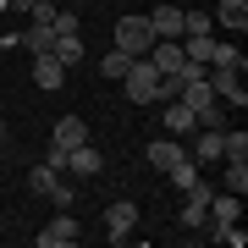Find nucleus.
<instances>
[{
    "label": "nucleus",
    "mask_w": 248,
    "mask_h": 248,
    "mask_svg": "<svg viewBox=\"0 0 248 248\" xmlns=\"http://www.w3.org/2000/svg\"><path fill=\"white\" fill-rule=\"evenodd\" d=\"M210 61H215V66H232V72H243V66H248V55L237 50V39H226V45H215V55H210Z\"/></svg>",
    "instance_id": "nucleus-22"
},
{
    "label": "nucleus",
    "mask_w": 248,
    "mask_h": 248,
    "mask_svg": "<svg viewBox=\"0 0 248 248\" xmlns=\"http://www.w3.org/2000/svg\"><path fill=\"white\" fill-rule=\"evenodd\" d=\"M50 199H55V210H72V199H78V187H66V182H55V187H50Z\"/></svg>",
    "instance_id": "nucleus-28"
},
{
    "label": "nucleus",
    "mask_w": 248,
    "mask_h": 248,
    "mask_svg": "<svg viewBox=\"0 0 248 248\" xmlns=\"http://www.w3.org/2000/svg\"><path fill=\"white\" fill-rule=\"evenodd\" d=\"M182 33H215V17L210 11H182Z\"/></svg>",
    "instance_id": "nucleus-24"
},
{
    "label": "nucleus",
    "mask_w": 248,
    "mask_h": 248,
    "mask_svg": "<svg viewBox=\"0 0 248 248\" xmlns=\"http://www.w3.org/2000/svg\"><path fill=\"white\" fill-rule=\"evenodd\" d=\"M243 221V193H210V226Z\"/></svg>",
    "instance_id": "nucleus-14"
},
{
    "label": "nucleus",
    "mask_w": 248,
    "mask_h": 248,
    "mask_svg": "<svg viewBox=\"0 0 248 248\" xmlns=\"http://www.w3.org/2000/svg\"><path fill=\"white\" fill-rule=\"evenodd\" d=\"M0 138H6V116H0Z\"/></svg>",
    "instance_id": "nucleus-30"
},
{
    "label": "nucleus",
    "mask_w": 248,
    "mask_h": 248,
    "mask_svg": "<svg viewBox=\"0 0 248 248\" xmlns=\"http://www.w3.org/2000/svg\"><path fill=\"white\" fill-rule=\"evenodd\" d=\"M221 160H226V166H248V133H243V127L221 133Z\"/></svg>",
    "instance_id": "nucleus-18"
},
{
    "label": "nucleus",
    "mask_w": 248,
    "mask_h": 248,
    "mask_svg": "<svg viewBox=\"0 0 248 248\" xmlns=\"http://www.w3.org/2000/svg\"><path fill=\"white\" fill-rule=\"evenodd\" d=\"M204 83H210V94L221 99L226 110H243V105H248V89H243V72H232V66H215V72H204Z\"/></svg>",
    "instance_id": "nucleus-4"
},
{
    "label": "nucleus",
    "mask_w": 248,
    "mask_h": 248,
    "mask_svg": "<svg viewBox=\"0 0 248 248\" xmlns=\"http://www.w3.org/2000/svg\"><path fill=\"white\" fill-rule=\"evenodd\" d=\"M215 22H221L226 33L243 39V28H248V0H221V6H215Z\"/></svg>",
    "instance_id": "nucleus-15"
},
{
    "label": "nucleus",
    "mask_w": 248,
    "mask_h": 248,
    "mask_svg": "<svg viewBox=\"0 0 248 248\" xmlns=\"http://www.w3.org/2000/svg\"><path fill=\"white\" fill-rule=\"evenodd\" d=\"M0 17H6V0H0Z\"/></svg>",
    "instance_id": "nucleus-31"
},
{
    "label": "nucleus",
    "mask_w": 248,
    "mask_h": 248,
    "mask_svg": "<svg viewBox=\"0 0 248 248\" xmlns=\"http://www.w3.org/2000/svg\"><path fill=\"white\" fill-rule=\"evenodd\" d=\"M193 122H199V127H226V105H221V99H210V105L193 110Z\"/></svg>",
    "instance_id": "nucleus-23"
},
{
    "label": "nucleus",
    "mask_w": 248,
    "mask_h": 248,
    "mask_svg": "<svg viewBox=\"0 0 248 248\" xmlns=\"http://www.w3.org/2000/svg\"><path fill=\"white\" fill-rule=\"evenodd\" d=\"M72 6H83V0H72Z\"/></svg>",
    "instance_id": "nucleus-32"
},
{
    "label": "nucleus",
    "mask_w": 248,
    "mask_h": 248,
    "mask_svg": "<svg viewBox=\"0 0 248 248\" xmlns=\"http://www.w3.org/2000/svg\"><path fill=\"white\" fill-rule=\"evenodd\" d=\"M226 193H248V166H226Z\"/></svg>",
    "instance_id": "nucleus-26"
},
{
    "label": "nucleus",
    "mask_w": 248,
    "mask_h": 248,
    "mask_svg": "<svg viewBox=\"0 0 248 248\" xmlns=\"http://www.w3.org/2000/svg\"><path fill=\"white\" fill-rule=\"evenodd\" d=\"M55 33H83V17H78V11H55Z\"/></svg>",
    "instance_id": "nucleus-25"
},
{
    "label": "nucleus",
    "mask_w": 248,
    "mask_h": 248,
    "mask_svg": "<svg viewBox=\"0 0 248 248\" xmlns=\"http://www.w3.org/2000/svg\"><path fill=\"white\" fill-rule=\"evenodd\" d=\"M122 89H127V99H133V105H155V89H160V72H155V61H149V55H138V61L127 66Z\"/></svg>",
    "instance_id": "nucleus-3"
},
{
    "label": "nucleus",
    "mask_w": 248,
    "mask_h": 248,
    "mask_svg": "<svg viewBox=\"0 0 248 248\" xmlns=\"http://www.w3.org/2000/svg\"><path fill=\"white\" fill-rule=\"evenodd\" d=\"M33 83H39L45 94H55V89L66 83V66L55 61V55H33Z\"/></svg>",
    "instance_id": "nucleus-11"
},
{
    "label": "nucleus",
    "mask_w": 248,
    "mask_h": 248,
    "mask_svg": "<svg viewBox=\"0 0 248 248\" xmlns=\"http://www.w3.org/2000/svg\"><path fill=\"white\" fill-rule=\"evenodd\" d=\"M133 61H138V55H127V50H116V45H110L105 55H99V78H105V83H122Z\"/></svg>",
    "instance_id": "nucleus-16"
},
{
    "label": "nucleus",
    "mask_w": 248,
    "mask_h": 248,
    "mask_svg": "<svg viewBox=\"0 0 248 248\" xmlns=\"http://www.w3.org/2000/svg\"><path fill=\"white\" fill-rule=\"evenodd\" d=\"M182 155H187V149H182V143L171 138V133H166V138H155V143H149V171H160V177H166V171L177 166Z\"/></svg>",
    "instance_id": "nucleus-9"
},
{
    "label": "nucleus",
    "mask_w": 248,
    "mask_h": 248,
    "mask_svg": "<svg viewBox=\"0 0 248 248\" xmlns=\"http://www.w3.org/2000/svg\"><path fill=\"white\" fill-rule=\"evenodd\" d=\"M133 226H138V204H133V199H116L110 210H105V237H110V243H127Z\"/></svg>",
    "instance_id": "nucleus-6"
},
{
    "label": "nucleus",
    "mask_w": 248,
    "mask_h": 248,
    "mask_svg": "<svg viewBox=\"0 0 248 248\" xmlns=\"http://www.w3.org/2000/svg\"><path fill=\"white\" fill-rule=\"evenodd\" d=\"M50 55L61 61L66 72L78 66V61H89V50H83V33H55V45H50Z\"/></svg>",
    "instance_id": "nucleus-12"
},
{
    "label": "nucleus",
    "mask_w": 248,
    "mask_h": 248,
    "mask_svg": "<svg viewBox=\"0 0 248 248\" xmlns=\"http://www.w3.org/2000/svg\"><path fill=\"white\" fill-rule=\"evenodd\" d=\"M78 237H83V226H78V221H72V215H66V210H55V221H50L45 232H39V237H33V243H39V248H72V243H78Z\"/></svg>",
    "instance_id": "nucleus-7"
},
{
    "label": "nucleus",
    "mask_w": 248,
    "mask_h": 248,
    "mask_svg": "<svg viewBox=\"0 0 248 248\" xmlns=\"http://www.w3.org/2000/svg\"><path fill=\"white\" fill-rule=\"evenodd\" d=\"M6 11H33V0H6Z\"/></svg>",
    "instance_id": "nucleus-29"
},
{
    "label": "nucleus",
    "mask_w": 248,
    "mask_h": 248,
    "mask_svg": "<svg viewBox=\"0 0 248 248\" xmlns=\"http://www.w3.org/2000/svg\"><path fill=\"white\" fill-rule=\"evenodd\" d=\"M99 166H105V160H99L94 143H78V149H66V171H72V177H99Z\"/></svg>",
    "instance_id": "nucleus-10"
},
{
    "label": "nucleus",
    "mask_w": 248,
    "mask_h": 248,
    "mask_svg": "<svg viewBox=\"0 0 248 248\" xmlns=\"http://www.w3.org/2000/svg\"><path fill=\"white\" fill-rule=\"evenodd\" d=\"M149 28H155V39H182V6H155Z\"/></svg>",
    "instance_id": "nucleus-13"
},
{
    "label": "nucleus",
    "mask_w": 248,
    "mask_h": 248,
    "mask_svg": "<svg viewBox=\"0 0 248 248\" xmlns=\"http://www.w3.org/2000/svg\"><path fill=\"white\" fill-rule=\"evenodd\" d=\"M149 61H155L160 78H166V72H182V61H187V55H182V39H155V45H149Z\"/></svg>",
    "instance_id": "nucleus-8"
},
{
    "label": "nucleus",
    "mask_w": 248,
    "mask_h": 248,
    "mask_svg": "<svg viewBox=\"0 0 248 248\" xmlns=\"http://www.w3.org/2000/svg\"><path fill=\"white\" fill-rule=\"evenodd\" d=\"M0 160H6V149H0Z\"/></svg>",
    "instance_id": "nucleus-33"
},
{
    "label": "nucleus",
    "mask_w": 248,
    "mask_h": 248,
    "mask_svg": "<svg viewBox=\"0 0 248 248\" xmlns=\"http://www.w3.org/2000/svg\"><path fill=\"white\" fill-rule=\"evenodd\" d=\"M221 133L226 127H199V138H193V160L204 166V160H221Z\"/></svg>",
    "instance_id": "nucleus-20"
},
{
    "label": "nucleus",
    "mask_w": 248,
    "mask_h": 248,
    "mask_svg": "<svg viewBox=\"0 0 248 248\" xmlns=\"http://www.w3.org/2000/svg\"><path fill=\"white\" fill-rule=\"evenodd\" d=\"M55 11H61L55 0H33V11H28V17H33V22H55Z\"/></svg>",
    "instance_id": "nucleus-27"
},
{
    "label": "nucleus",
    "mask_w": 248,
    "mask_h": 248,
    "mask_svg": "<svg viewBox=\"0 0 248 248\" xmlns=\"http://www.w3.org/2000/svg\"><path fill=\"white\" fill-rule=\"evenodd\" d=\"M78 143H89V122H83V116H61L55 133H50V166L61 171L66 166V149H78Z\"/></svg>",
    "instance_id": "nucleus-2"
},
{
    "label": "nucleus",
    "mask_w": 248,
    "mask_h": 248,
    "mask_svg": "<svg viewBox=\"0 0 248 248\" xmlns=\"http://www.w3.org/2000/svg\"><path fill=\"white\" fill-rule=\"evenodd\" d=\"M210 193H215V187L204 182V177L187 187V204H182V215H177L182 232H204V226H210Z\"/></svg>",
    "instance_id": "nucleus-5"
},
{
    "label": "nucleus",
    "mask_w": 248,
    "mask_h": 248,
    "mask_svg": "<svg viewBox=\"0 0 248 248\" xmlns=\"http://www.w3.org/2000/svg\"><path fill=\"white\" fill-rule=\"evenodd\" d=\"M50 45H55V28L50 22H28L22 28V50L28 55H50Z\"/></svg>",
    "instance_id": "nucleus-17"
},
{
    "label": "nucleus",
    "mask_w": 248,
    "mask_h": 248,
    "mask_svg": "<svg viewBox=\"0 0 248 248\" xmlns=\"http://www.w3.org/2000/svg\"><path fill=\"white\" fill-rule=\"evenodd\" d=\"M149 45H155L149 11H127V17H116V50H127V55H149Z\"/></svg>",
    "instance_id": "nucleus-1"
},
{
    "label": "nucleus",
    "mask_w": 248,
    "mask_h": 248,
    "mask_svg": "<svg viewBox=\"0 0 248 248\" xmlns=\"http://www.w3.org/2000/svg\"><path fill=\"white\" fill-rule=\"evenodd\" d=\"M55 182H61V171H55L50 160H45V166H33V171H28V187H33V193H45V199H50V187H55Z\"/></svg>",
    "instance_id": "nucleus-21"
},
{
    "label": "nucleus",
    "mask_w": 248,
    "mask_h": 248,
    "mask_svg": "<svg viewBox=\"0 0 248 248\" xmlns=\"http://www.w3.org/2000/svg\"><path fill=\"white\" fill-rule=\"evenodd\" d=\"M193 127H199V122H193V110H187L182 99H171V105H166V133H171V138H187Z\"/></svg>",
    "instance_id": "nucleus-19"
}]
</instances>
